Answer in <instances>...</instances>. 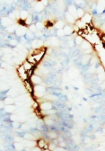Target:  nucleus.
Returning a JSON list of instances; mask_svg holds the SVG:
<instances>
[{"instance_id":"obj_1","label":"nucleus","mask_w":105,"mask_h":151,"mask_svg":"<svg viewBox=\"0 0 105 151\" xmlns=\"http://www.w3.org/2000/svg\"><path fill=\"white\" fill-rule=\"evenodd\" d=\"M46 92V89L44 86H41L40 85H38L35 87H33V93L35 94V95H37L38 97H41L44 95Z\"/></svg>"},{"instance_id":"obj_2","label":"nucleus","mask_w":105,"mask_h":151,"mask_svg":"<svg viewBox=\"0 0 105 151\" xmlns=\"http://www.w3.org/2000/svg\"><path fill=\"white\" fill-rule=\"evenodd\" d=\"M29 80H30V82L31 83L32 86H33V85L38 86V85H40V84H41V78H40V76L38 75H35V74L31 76Z\"/></svg>"},{"instance_id":"obj_3","label":"nucleus","mask_w":105,"mask_h":151,"mask_svg":"<svg viewBox=\"0 0 105 151\" xmlns=\"http://www.w3.org/2000/svg\"><path fill=\"white\" fill-rule=\"evenodd\" d=\"M40 108L41 111H50L52 109V103L50 102H43L40 104Z\"/></svg>"},{"instance_id":"obj_4","label":"nucleus","mask_w":105,"mask_h":151,"mask_svg":"<svg viewBox=\"0 0 105 151\" xmlns=\"http://www.w3.org/2000/svg\"><path fill=\"white\" fill-rule=\"evenodd\" d=\"M45 53H46V49H42L39 53H37V54L32 55V56L34 57V60H36V62L38 63V62H40V61L43 59V57H44V55H45Z\"/></svg>"},{"instance_id":"obj_5","label":"nucleus","mask_w":105,"mask_h":151,"mask_svg":"<svg viewBox=\"0 0 105 151\" xmlns=\"http://www.w3.org/2000/svg\"><path fill=\"white\" fill-rule=\"evenodd\" d=\"M31 47L36 50V49H40V48H42V46H43V41H41L40 40H38V39H35L31 41Z\"/></svg>"},{"instance_id":"obj_6","label":"nucleus","mask_w":105,"mask_h":151,"mask_svg":"<svg viewBox=\"0 0 105 151\" xmlns=\"http://www.w3.org/2000/svg\"><path fill=\"white\" fill-rule=\"evenodd\" d=\"M92 15H90V14H85V15L81 18L80 20L85 24H91L92 23Z\"/></svg>"},{"instance_id":"obj_7","label":"nucleus","mask_w":105,"mask_h":151,"mask_svg":"<svg viewBox=\"0 0 105 151\" xmlns=\"http://www.w3.org/2000/svg\"><path fill=\"white\" fill-rule=\"evenodd\" d=\"M15 32L16 33V35L17 36H23L26 34L27 30L25 29L23 26H19V27L16 28V30H15Z\"/></svg>"},{"instance_id":"obj_8","label":"nucleus","mask_w":105,"mask_h":151,"mask_svg":"<svg viewBox=\"0 0 105 151\" xmlns=\"http://www.w3.org/2000/svg\"><path fill=\"white\" fill-rule=\"evenodd\" d=\"M1 23H2V24L5 26V27H8V26H10V25L13 24V20L11 19L10 17H4L2 21H1Z\"/></svg>"},{"instance_id":"obj_9","label":"nucleus","mask_w":105,"mask_h":151,"mask_svg":"<svg viewBox=\"0 0 105 151\" xmlns=\"http://www.w3.org/2000/svg\"><path fill=\"white\" fill-rule=\"evenodd\" d=\"M23 83H24V86L25 88H26V90L28 91L30 94H33V86L31 85L30 80H26Z\"/></svg>"},{"instance_id":"obj_10","label":"nucleus","mask_w":105,"mask_h":151,"mask_svg":"<svg viewBox=\"0 0 105 151\" xmlns=\"http://www.w3.org/2000/svg\"><path fill=\"white\" fill-rule=\"evenodd\" d=\"M63 32H64L65 35H70V34H72L74 32L73 27H71L70 25H65L64 28H63Z\"/></svg>"},{"instance_id":"obj_11","label":"nucleus","mask_w":105,"mask_h":151,"mask_svg":"<svg viewBox=\"0 0 105 151\" xmlns=\"http://www.w3.org/2000/svg\"><path fill=\"white\" fill-rule=\"evenodd\" d=\"M85 10L83 8H77L76 9V14H75V20L76 19H81L85 15Z\"/></svg>"},{"instance_id":"obj_12","label":"nucleus","mask_w":105,"mask_h":151,"mask_svg":"<svg viewBox=\"0 0 105 151\" xmlns=\"http://www.w3.org/2000/svg\"><path fill=\"white\" fill-rule=\"evenodd\" d=\"M80 47L83 50H88V49H91V48H92V45H91L87 40H84L82 41V43L80 44Z\"/></svg>"},{"instance_id":"obj_13","label":"nucleus","mask_w":105,"mask_h":151,"mask_svg":"<svg viewBox=\"0 0 105 151\" xmlns=\"http://www.w3.org/2000/svg\"><path fill=\"white\" fill-rule=\"evenodd\" d=\"M22 66L23 67V68H24V70L25 71H28V70H30V69H31V68H33V67H35V66H33V65H31V63H29L28 61L25 60L23 63H22Z\"/></svg>"},{"instance_id":"obj_14","label":"nucleus","mask_w":105,"mask_h":151,"mask_svg":"<svg viewBox=\"0 0 105 151\" xmlns=\"http://www.w3.org/2000/svg\"><path fill=\"white\" fill-rule=\"evenodd\" d=\"M65 18H66V22H67V23H69V24H74V23L75 22V17H74L73 15H70L68 12H66V13Z\"/></svg>"},{"instance_id":"obj_15","label":"nucleus","mask_w":105,"mask_h":151,"mask_svg":"<svg viewBox=\"0 0 105 151\" xmlns=\"http://www.w3.org/2000/svg\"><path fill=\"white\" fill-rule=\"evenodd\" d=\"M46 144H47V142H46L43 139H38L37 142H36V145L38 147V148H40V149H42V148L45 147Z\"/></svg>"},{"instance_id":"obj_16","label":"nucleus","mask_w":105,"mask_h":151,"mask_svg":"<svg viewBox=\"0 0 105 151\" xmlns=\"http://www.w3.org/2000/svg\"><path fill=\"white\" fill-rule=\"evenodd\" d=\"M44 9V5L41 4V2H37L35 4V6H34V10L36 12H41V11Z\"/></svg>"},{"instance_id":"obj_17","label":"nucleus","mask_w":105,"mask_h":151,"mask_svg":"<svg viewBox=\"0 0 105 151\" xmlns=\"http://www.w3.org/2000/svg\"><path fill=\"white\" fill-rule=\"evenodd\" d=\"M26 60L28 61L29 63H31V65H33V66H35V65H37V64H38V63L36 62V60H34V57L31 55V54L26 57Z\"/></svg>"},{"instance_id":"obj_18","label":"nucleus","mask_w":105,"mask_h":151,"mask_svg":"<svg viewBox=\"0 0 105 151\" xmlns=\"http://www.w3.org/2000/svg\"><path fill=\"white\" fill-rule=\"evenodd\" d=\"M76 9H77V8L73 5H70L69 7H68V13H69L71 15H73V16L75 17V14H76Z\"/></svg>"},{"instance_id":"obj_19","label":"nucleus","mask_w":105,"mask_h":151,"mask_svg":"<svg viewBox=\"0 0 105 151\" xmlns=\"http://www.w3.org/2000/svg\"><path fill=\"white\" fill-rule=\"evenodd\" d=\"M14 103H15V100H14V98L13 97H6L4 101V103L6 104V105H12V104H14Z\"/></svg>"},{"instance_id":"obj_20","label":"nucleus","mask_w":105,"mask_h":151,"mask_svg":"<svg viewBox=\"0 0 105 151\" xmlns=\"http://www.w3.org/2000/svg\"><path fill=\"white\" fill-rule=\"evenodd\" d=\"M91 60V55H85L83 58H82V64L83 65H86Z\"/></svg>"},{"instance_id":"obj_21","label":"nucleus","mask_w":105,"mask_h":151,"mask_svg":"<svg viewBox=\"0 0 105 151\" xmlns=\"http://www.w3.org/2000/svg\"><path fill=\"white\" fill-rule=\"evenodd\" d=\"M64 26H65V24H64V23H63L62 21H58V22H57V23L55 24L56 29H58V30H61V29H63V28H64Z\"/></svg>"},{"instance_id":"obj_22","label":"nucleus","mask_w":105,"mask_h":151,"mask_svg":"<svg viewBox=\"0 0 105 151\" xmlns=\"http://www.w3.org/2000/svg\"><path fill=\"white\" fill-rule=\"evenodd\" d=\"M15 109H16V107L15 105H6L5 106V111H7V112H13V111H15Z\"/></svg>"},{"instance_id":"obj_23","label":"nucleus","mask_w":105,"mask_h":151,"mask_svg":"<svg viewBox=\"0 0 105 151\" xmlns=\"http://www.w3.org/2000/svg\"><path fill=\"white\" fill-rule=\"evenodd\" d=\"M16 25L15 24H12V25H10V26H8V27H6V29H7V32H15V30H16Z\"/></svg>"},{"instance_id":"obj_24","label":"nucleus","mask_w":105,"mask_h":151,"mask_svg":"<svg viewBox=\"0 0 105 151\" xmlns=\"http://www.w3.org/2000/svg\"><path fill=\"white\" fill-rule=\"evenodd\" d=\"M20 16L22 18V20H25L29 15H28V12L27 11H22L20 13Z\"/></svg>"},{"instance_id":"obj_25","label":"nucleus","mask_w":105,"mask_h":151,"mask_svg":"<svg viewBox=\"0 0 105 151\" xmlns=\"http://www.w3.org/2000/svg\"><path fill=\"white\" fill-rule=\"evenodd\" d=\"M24 139H27V140H34L35 137L32 135V134H25L24 135Z\"/></svg>"},{"instance_id":"obj_26","label":"nucleus","mask_w":105,"mask_h":151,"mask_svg":"<svg viewBox=\"0 0 105 151\" xmlns=\"http://www.w3.org/2000/svg\"><path fill=\"white\" fill-rule=\"evenodd\" d=\"M50 43L52 44V45H58V39L56 38V37H51L50 38Z\"/></svg>"},{"instance_id":"obj_27","label":"nucleus","mask_w":105,"mask_h":151,"mask_svg":"<svg viewBox=\"0 0 105 151\" xmlns=\"http://www.w3.org/2000/svg\"><path fill=\"white\" fill-rule=\"evenodd\" d=\"M31 22H32V17L31 16H28L24 20L25 25H31Z\"/></svg>"},{"instance_id":"obj_28","label":"nucleus","mask_w":105,"mask_h":151,"mask_svg":"<svg viewBox=\"0 0 105 151\" xmlns=\"http://www.w3.org/2000/svg\"><path fill=\"white\" fill-rule=\"evenodd\" d=\"M83 40H84V39H83L82 37L76 36V38H75V44H77V45H80Z\"/></svg>"},{"instance_id":"obj_29","label":"nucleus","mask_w":105,"mask_h":151,"mask_svg":"<svg viewBox=\"0 0 105 151\" xmlns=\"http://www.w3.org/2000/svg\"><path fill=\"white\" fill-rule=\"evenodd\" d=\"M29 31H30L31 32H32V33H35V32H37V29H36V26H35V24L29 25Z\"/></svg>"},{"instance_id":"obj_30","label":"nucleus","mask_w":105,"mask_h":151,"mask_svg":"<svg viewBox=\"0 0 105 151\" xmlns=\"http://www.w3.org/2000/svg\"><path fill=\"white\" fill-rule=\"evenodd\" d=\"M26 75H27V76H28V79H30L31 76L32 75H34V69H33V68H31V69H30V70L26 71Z\"/></svg>"},{"instance_id":"obj_31","label":"nucleus","mask_w":105,"mask_h":151,"mask_svg":"<svg viewBox=\"0 0 105 151\" xmlns=\"http://www.w3.org/2000/svg\"><path fill=\"white\" fill-rule=\"evenodd\" d=\"M35 26H36V29H37V31H41V29L43 28V24L42 23H37L36 24H35Z\"/></svg>"},{"instance_id":"obj_32","label":"nucleus","mask_w":105,"mask_h":151,"mask_svg":"<svg viewBox=\"0 0 105 151\" xmlns=\"http://www.w3.org/2000/svg\"><path fill=\"white\" fill-rule=\"evenodd\" d=\"M25 36H26V39H31V38H33L35 35H34V33L31 32L30 31H29V32H26Z\"/></svg>"},{"instance_id":"obj_33","label":"nucleus","mask_w":105,"mask_h":151,"mask_svg":"<svg viewBox=\"0 0 105 151\" xmlns=\"http://www.w3.org/2000/svg\"><path fill=\"white\" fill-rule=\"evenodd\" d=\"M56 34L58 36V37H63V36L65 35V34H64V32H63V29L58 30L57 31V32H56Z\"/></svg>"},{"instance_id":"obj_34","label":"nucleus","mask_w":105,"mask_h":151,"mask_svg":"<svg viewBox=\"0 0 105 151\" xmlns=\"http://www.w3.org/2000/svg\"><path fill=\"white\" fill-rule=\"evenodd\" d=\"M15 146L18 150H22V149L23 148V144H21V143H15Z\"/></svg>"},{"instance_id":"obj_35","label":"nucleus","mask_w":105,"mask_h":151,"mask_svg":"<svg viewBox=\"0 0 105 151\" xmlns=\"http://www.w3.org/2000/svg\"><path fill=\"white\" fill-rule=\"evenodd\" d=\"M93 49L91 48V49H88V50H84V53H85V55H90L91 53L93 52Z\"/></svg>"},{"instance_id":"obj_36","label":"nucleus","mask_w":105,"mask_h":151,"mask_svg":"<svg viewBox=\"0 0 105 151\" xmlns=\"http://www.w3.org/2000/svg\"><path fill=\"white\" fill-rule=\"evenodd\" d=\"M11 45H13V46H15V45H17L18 44V41L17 40H11Z\"/></svg>"},{"instance_id":"obj_37","label":"nucleus","mask_w":105,"mask_h":151,"mask_svg":"<svg viewBox=\"0 0 105 151\" xmlns=\"http://www.w3.org/2000/svg\"><path fill=\"white\" fill-rule=\"evenodd\" d=\"M50 136L51 139H56V137H57V134L54 133V132H50Z\"/></svg>"},{"instance_id":"obj_38","label":"nucleus","mask_w":105,"mask_h":151,"mask_svg":"<svg viewBox=\"0 0 105 151\" xmlns=\"http://www.w3.org/2000/svg\"><path fill=\"white\" fill-rule=\"evenodd\" d=\"M45 121H46V123H47V124H52V123H53V121H51L50 119H48V118L46 119Z\"/></svg>"},{"instance_id":"obj_39","label":"nucleus","mask_w":105,"mask_h":151,"mask_svg":"<svg viewBox=\"0 0 105 151\" xmlns=\"http://www.w3.org/2000/svg\"><path fill=\"white\" fill-rule=\"evenodd\" d=\"M59 146H60V147H63L66 146V143H65V142H60Z\"/></svg>"},{"instance_id":"obj_40","label":"nucleus","mask_w":105,"mask_h":151,"mask_svg":"<svg viewBox=\"0 0 105 151\" xmlns=\"http://www.w3.org/2000/svg\"><path fill=\"white\" fill-rule=\"evenodd\" d=\"M5 105V103H4V102L3 101H0V108H3Z\"/></svg>"},{"instance_id":"obj_41","label":"nucleus","mask_w":105,"mask_h":151,"mask_svg":"<svg viewBox=\"0 0 105 151\" xmlns=\"http://www.w3.org/2000/svg\"><path fill=\"white\" fill-rule=\"evenodd\" d=\"M41 151H51L50 148H45V149H41Z\"/></svg>"}]
</instances>
